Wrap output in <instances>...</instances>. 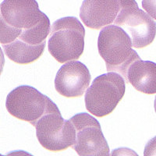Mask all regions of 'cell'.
I'll use <instances>...</instances> for the list:
<instances>
[{
	"instance_id": "12",
	"label": "cell",
	"mask_w": 156,
	"mask_h": 156,
	"mask_svg": "<svg viewBox=\"0 0 156 156\" xmlns=\"http://www.w3.org/2000/svg\"><path fill=\"white\" fill-rule=\"evenodd\" d=\"M142 6L151 17L156 20V0H142Z\"/></svg>"
},
{
	"instance_id": "8",
	"label": "cell",
	"mask_w": 156,
	"mask_h": 156,
	"mask_svg": "<svg viewBox=\"0 0 156 156\" xmlns=\"http://www.w3.org/2000/svg\"><path fill=\"white\" fill-rule=\"evenodd\" d=\"M76 130L74 144L72 146L79 155L106 156L109 147L103 135L101 125L92 115L86 112L70 118Z\"/></svg>"
},
{
	"instance_id": "3",
	"label": "cell",
	"mask_w": 156,
	"mask_h": 156,
	"mask_svg": "<svg viewBox=\"0 0 156 156\" xmlns=\"http://www.w3.org/2000/svg\"><path fill=\"white\" fill-rule=\"evenodd\" d=\"M84 36L85 29L76 17L60 18L51 25L48 51L60 63L76 60L83 52Z\"/></svg>"
},
{
	"instance_id": "6",
	"label": "cell",
	"mask_w": 156,
	"mask_h": 156,
	"mask_svg": "<svg viewBox=\"0 0 156 156\" xmlns=\"http://www.w3.org/2000/svg\"><path fill=\"white\" fill-rule=\"evenodd\" d=\"M34 127L39 143L48 151H60L74 144V125L62 118L58 107L43 115Z\"/></svg>"
},
{
	"instance_id": "9",
	"label": "cell",
	"mask_w": 156,
	"mask_h": 156,
	"mask_svg": "<svg viewBox=\"0 0 156 156\" xmlns=\"http://www.w3.org/2000/svg\"><path fill=\"white\" fill-rule=\"evenodd\" d=\"M91 76L87 66L79 61H71L57 72L55 88L66 98L81 97L90 84Z\"/></svg>"
},
{
	"instance_id": "13",
	"label": "cell",
	"mask_w": 156,
	"mask_h": 156,
	"mask_svg": "<svg viewBox=\"0 0 156 156\" xmlns=\"http://www.w3.org/2000/svg\"><path fill=\"white\" fill-rule=\"evenodd\" d=\"M144 155L156 156V136L149 140L145 145Z\"/></svg>"
},
{
	"instance_id": "2",
	"label": "cell",
	"mask_w": 156,
	"mask_h": 156,
	"mask_svg": "<svg viewBox=\"0 0 156 156\" xmlns=\"http://www.w3.org/2000/svg\"><path fill=\"white\" fill-rule=\"evenodd\" d=\"M132 47L131 37L117 25H108L100 31L98 49L105 61L107 70L119 73L125 80L129 66L140 58Z\"/></svg>"
},
{
	"instance_id": "5",
	"label": "cell",
	"mask_w": 156,
	"mask_h": 156,
	"mask_svg": "<svg viewBox=\"0 0 156 156\" xmlns=\"http://www.w3.org/2000/svg\"><path fill=\"white\" fill-rule=\"evenodd\" d=\"M5 107L12 116L35 126L43 115L56 108L57 105L34 87L21 85L8 94Z\"/></svg>"
},
{
	"instance_id": "14",
	"label": "cell",
	"mask_w": 156,
	"mask_h": 156,
	"mask_svg": "<svg viewBox=\"0 0 156 156\" xmlns=\"http://www.w3.org/2000/svg\"><path fill=\"white\" fill-rule=\"evenodd\" d=\"M154 111H155V113H156V96H155V98H154Z\"/></svg>"
},
{
	"instance_id": "1",
	"label": "cell",
	"mask_w": 156,
	"mask_h": 156,
	"mask_svg": "<svg viewBox=\"0 0 156 156\" xmlns=\"http://www.w3.org/2000/svg\"><path fill=\"white\" fill-rule=\"evenodd\" d=\"M50 21L36 0H4L0 6V42L46 44Z\"/></svg>"
},
{
	"instance_id": "4",
	"label": "cell",
	"mask_w": 156,
	"mask_h": 156,
	"mask_svg": "<svg viewBox=\"0 0 156 156\" xmlns=\"http://www.w3.org/2000/svg\"><path fill=\"white\" fill-rule=\"evenodd\" d=\"M126 83L123 76L115 72L97 76L86 90L84 101L87 111L98 117L112 113L124 96Z\"/></svg>"
},
{
	"instance_id": "7",
	"label": "cell",
	"mask_w": 156,
	"mask_h": 156,
	"mask_svg": "<svg viewBox=\"0 0 156 156\" xmlns=\"http://www.w3.org/2000/svg\"><path fill=\"white\" fill-rule=\"evenodd\" d=\"M114 24L122 27L129 34L133 48L147 47L155 37L156 23L148 13L138 7L135 0H130L124 5Z\"/></svg>"
},
{
	"instance_id": "11",
	"label": "cell",
	"mask_w": 156,
	"mask_h": 156,
	"mask_svg": "<svg viewBox=\"0 0 156 156\" xmlns=\"http://www.w3.org/2000/svg\"><path fill=\"white\" fill-rule=\"evenodd\" d=\"M126 81L140 92L155 94L156 63L151 61H143L141 58L134 61L128 68Z\"/></svg>"
},
{
	"instance_id": "10",
	"label": "cell",
	"mask_w": 156,
	"mask_h": 156,
	"mask_svg": "<svg viewBox=\"0 0 156 156\" xmlns=\"http://www.w3.org/2000/svg\"><path fill=\"white\" fill-rule=\"evenodd\" d=\"M130 0H84L80 9L81 20L95 30L114 23L122 9Z\"/></svg>"
}]
</instances>
